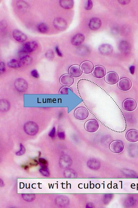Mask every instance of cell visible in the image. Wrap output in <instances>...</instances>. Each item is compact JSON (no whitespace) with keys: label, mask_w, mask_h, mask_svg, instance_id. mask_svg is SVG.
Returning a JSON list of instances; mask_svg holds the SVG:
<instances>
[{"label":"cell","mask_w":138,"mask_h":208,"mask_svg":"<svg viewBox=\"0 0 138 208\" xmlns=\"http://www.w3.org/2000/svg\"><path fill=\"white\" fill-rule=\"evenodd\" d=\"M38 43L36 41H33L26 43L20 49V54H26L34 51L38 48Z\"/></svg>","instance_id":"6da1fadb"},{"label":"cell","mask_w":138,"mask_h":208,"mask_svg":"<svg viewBox=\"0 0 138 208\" xmlns=\"http://www.w3.org/2000/svg\"><path fill=\"white\" fill-rule=\"evenodd\" d=\"M24 131L27 134L34 136L38 133L39 128L38 124L33 121H28L25 124L24 127Z\"/></svg>","instance_id":"7a4b0ae2"},{"label":"cell","mask_w":138,"mask_h":208,"mask_svg":"<svg viewBox=\"0 0 138 208\" xmlns=\"http://www.w3.org/2000/svg\"><path fill=\"white\" fill-rule=\"evenodd\" d=\"M110 151L114 153L119 154L124 151V146L121 141L115 140L110 143Z\"/></svg>","instance_id":"3957f363"},{"label":"cell","mask_w":138,"mask_h":208,"mask_svg":"<svg viewBox=\"0 0 138 208\" xmlns=\"http://www.w3.org/2000/svg\"><path fill=\"white\" fill-rule=\"evenodd\" d=\"M84 128L89 133H95L98 130L99 125L95 120L91 119L85 123Z\"/></svg>","instance_id":"277c9868"},{"label":"cell","mask_w":138,"mask_h":208,"mask_svg":"<svg viewBox=\"0 0 138 208\" xmlns=\"http://www.w3.org/2000/svg\"><path fill=\"white\" fill-rule=\"evenodd\" d=\"M123 107L124 110L128 112H133L137 108V102L134 99L131 98L127 99L124 101Z\"/></svg>","instance_id":"5b68a950"},{"label":"cell","mask_w":138,"mask_h":208,"mask_svg":"<svg viewBox=\"0 0 138 208\" xmlns=\"http://www.w3.org/2000/svg\"><path fill=\"white\" fill-rule=\"evenodd\" d=\"M89 115L88 110L86 108L82 107L78 108L74 112L76 118L81 121H83L87 119Z\"/></svg>","instance_id":"8992f818"},{"label":"cell","mask_w":138,"mask_h":208,"mask_svg":"<svg viewBox=\"0 0 138 208\" xmlns=\"http://www.w3.org/2000/svg\"><path fill=\"white\" fill-rule=\"evenodd\" d=\"M117 85L119 89L123 91H126L131 89L132 83L128 78H123L119 81Z\"/></svg>","instance_id":"52a82bcc"},{"label":"cell","mask_w":138,"mask_h":208,"mask_svg":"<svg viewBox=\"0 0 138 208\" xmlns=\"http://www.w3.org/2000/svg\"><path fill=\"white\" fill-rule=\"evenodd\" d=\"M119 76L117 74L114 72L108 73L105 75V80L108 84L114 85L118 82Z\"/></svg>","instance_id":"ba28073f"},{"label":"cell","mask_w":138,"mask_h":208,"mask_svg":"<svg viewBox=\"0 0 138 208\" xmlns=\"http://www.w3.org/2000/svg\"><path fill=\"white\" fill-rule=\"evenodd\" d=\"M53 24L55 28L60 31L65 29L68 26L67 22L62 18H55L53 22Z\"/></svg>","instance_id":"9c48e42d"},{"label":"cell","mask_w":138,"mask_h":208,"mask_svg":"<svg viewBox=\"0 0 138 208\" xmlns=\"http://www.w3.org/2000/svg\"><path fill=\"white\" fill-rule=\"evenodd\" d=\"M15 86L17 91L20 92H24L26 91L28 87V84L24 79L18 78L15 80Z\"/></svg>","instance_id":"30bf717a"},{"label":"cell","mask_w":138,"mask_h":208,"mask_svg":"<svg viewBox=\"0 0 138 208\" xmlns=\"http://www.w3.org/2000/svg\"><path fill=\"white\" fill-rule=\"evenodd\" d=\"M106 72V70L104 67L102 66L98 65L96 66L94 68L92 74L94 77L100 79L105 76Z\"/></svg>","instance_id":"8fae6325"},{"label":"cell","mask_w":138,"mask_h":208,"mask_svg":"<svg viewBox=\"0 0 138 208\" xmlns=\"http://www.w3.org/2000/svg\"><path fill=\"white\" fill-rule=\"evenodd\" d=\"M74 78L69 74H65L62 76L60 79V82L62 85L65 87H70L74 83Z\"/></svg>","instance_id":"7c38bea8"},{"label":"cell","mask_w":138,"mask_h":208,"mask_svg":"<svg viewBox=\"0 0 138 208\" xmlns=\"http://www.w3.org/2000/svg\"><path fill=\"white\" fill-rule=\"evenodd\" d=\"M69 73L71 76L74 77H79L82 75V71L79 65H73L69 69Z\"/></svg>","instance_id":"4fadbf2b"},{"label":"cell","mask_w":138,"mask_h":208,"mask_svg":"<svg viewBox=\"0 0 138 208\" xmlns=\"http://www.w3.org/2000/svg\"><path fill=\"white\" fill-rule=\"evenodd\" d=\"M126 138L130 142L135 143L138 141V131L132 129L128 131L126 134Z\"/></svg>","instance_id":"5bb4252c"},{"label":"cell","mask_w":138,"mask_h":208,"mask_svg":"<svg viewBox=\"0 0 138 208\" xmlns=\"http://www.w3.org/2000/svg\"><path fill=\"white\" fill-rule=\"evenodd\" d=\"M13 36L16 41L20 43L24 42L27 39L26 35L18 29H15L13 31Z\"/></svg>","instance_id":"9a60e30c"},{"label":"cell","mask_w":138,"mask_h":208,"mask_svg":"<svg viewBox=\"0 0 138 208\" xmlns=\"http://www.w3.org/2000/svg\"><path fill=\"white\" fill-rule=\"evenodd\" d=\"M81 68L82 72L85 74H89L93 72L94 69V65L92 62L86 61L82 62L81 64Z\"/></svg>","instance_id":"2e32d148"},{"label":"cell","mask_w":138,"mask_h":208,"mask_svg":"<svg viewBox=\"0 0 138 208\" xmlns=\"http://www.w3.org/2000/svg\"><path fill=\"white\" fill-rule=\"evenodd\" d=\"M102 25L101 20L98 18H92L89 24V28L93 30H96L100 28Z\"/></svg>","instance_id":"e0dca14e"},{"label":"cell","mask_w":138,"mask_h":208,"mask_svg":"<svg viewBox=\"0 0 138 208\" xmlns=\"http://www.w3.org/2000/svg\"><path fill=\"white\" fill-rule=\"evenodd\" d=\"M72 162L70 157L67 155L62 156L59 159V165L62 168H68Z\"/></svg>","instance_id":"ac0fdd59"},{"label":"cell","mask_w":138,"mask_h":208,"mask_svg":"<svg viewBox=\"0 0 138 208\" xmlns=\"http://www.w3.org/2000/svg\"><path fill=\"white\" fill-rule=\"evenodd\" d=\"M85 36L82 34L76 35L71 39V42L73 45L78 46L80 45L84 42Z\"/></svg>","instance_id":"d6986e66"},{"label":"cell","mask_w":138,"mask_h":208,"mask_svg":"<svg viewBox=\"0 0 138 208\" xmlns=\"http://www.w3.org/2000/svg\"><path fill=\"white\" fill-rule=\"evenodd\" d=\"M100 52L103 55H109L113 51V48L112 46L107 44H103L100 46L98 48Z\"/></svg>","instance_id":"ffe728a7"},{"label":"cell","mask_w":138,"mask_h":208,"mask_svg":"<svg viewBox=\"0 0 138 208\" xmlns=\"http://www.w3.org/2000/svg\"><path fill=\"white\" fill-rule=\"evenodd\" d=\"M59 4L62 8L70 9L73 8L74 3L72 0H61L59 1Z\"/></svg>","instance_id":"44dd1931"},{"label":"cell","mask_w":138,"mask_h":208,"mask_svg":"<svg viewBox=\"0 0 138 208\" xmlns=\"http://www.w3.org/2000/svg\"><path fill=\"white\" fill-rule=\"evenodd\" d=\"M68 199L65 196H58L55 200L56 204L60 206H63L67 204Z\"/></svg>","instance_id":"7402d4cb"},{"label":"cell","mask_w":138,"mask_h":208,"mask_svg":"<svg viewBox=\"0 0 138 208\" xmlns=\"http://www.w3.org/2000/svg\"><path fill=\"white\" fill-rule=\"evenodd\" d=\"M8 65L10 68H20L23 65L20 60L14 59L8 62Z\"/></svg>","instance_id":"603a6c76"},{"label":"cell","mask_w":138,"mask_h":208,"mask_svg":"<svg viewBox=\"0 0 138 208\" xmlns=\"http://www.w3.org/2000/svg\"><path fill=\"white\" fill-rule=\"evenodd\" d=\"M20 61L22 65H27L31 63L32 58L31 57L26 54H20Z\"/></svg>","instance_id":"cb8c5ba5"},{"label":"cell","mask_w":138,"mask_h":208,"mask_svg":"<svg viewBox=\"0 0 138 208\" xmlns=\"http://www.w3.org/2000/svg\"><path fill=\"white\" fill-rule=\"evenodd\" d=\"M48 27L47 24L44 23L39 24L37 26L38 30L41 33H45L48 30Z\"/></svg>","instance_id":"d4e9b609"},{"label":"cell","mask_w":138,"mask_h":208,"mask_svg":"<svg viewBox=\"0 0 138 208\" xmlns=\"http://www.w3.org/2000/svg\"><path fill=\"white\" fill-rule=\"evenodd\" d=\"M22 196L24 200L28 202L33 201L35 198L34 194H23Z\"/></svg>","instance_id":"484cf974"},{"label":"cell","mask_w":138,"mask_h":208,"mask_svg":"<svg viewBox=\"0 0 138 208\" xmlns=\"http://www.w3.org/2000/svg\"><path fill=\"white\" fill-rule=\"evenodd\" d=\"M40 172L41 174L45 177H49L50 173L48 167L41 168L40 169Z\"/></svg>","instance_id":"4316f807"},{"label":"cell","mask_w":138,"mask_h":208,"mask_svg":"<svg viewBox=\"0 0 138 208\" xmlns=\"http://www.w3.org/2000/svg\"><path fill=\"white\" fill-rule=\"evenodd\" d=\"M75 172L72 170L67 169L64 172V175L67 178H71L75 176Z\"/></svg>","instance_id":"83f0119b"},{"label":"cell","mask_w":138,"mask_h":208,"mask_svg":"<svg viewBox=\"0 0 138 208\" xmlns=\"http://www.w3.org/2000/svg\"><path fill=\"white\" fill-rule=\"evenodd\" d=\"M89 161V162H88V163H89V165H88V166L90 168L92 169H95V168H98V166L100 165V164L98 165L99 163L97 161L93 160L94 164L92 163L90 161Z\"/></svg>","instance_id":"f1b7e54d"},{"label":"cell","mask_w":138,"mask_h":208,"mask_svg":"<svg viewBox=\"0 0 138 208\" xmlns=\"http://www.w3.org/2000/svg\"><path fill=\"white\" fill-rule=\"evenodd\" d=\"M45 56L48 60H53L54 57V52L52 50H48L46 53Z\"/></svg>","instance_id":"f546056e"},{"label":"cell","mask_w":138,"mask_h":208,"mask_svg":"<svg viewBox=\"0 0 138 208\" xmlns=\"http://www.w3.org/2000/svg\"><path fill=\"white\" fill-rule=\"evenodd\" d=\"M20 150L16 153V154L17 156H21L24 154L26 152V149L21 143L20 144Z\"/></svg>","instance_id":"4dcf8cb0"},{"label":"cell","mask_w":138,"mask_h":208,"mask_svg":"<svg viewBox=\"0 0 138 208\" xmlns=\"http://www.w3.org/2000/svg\"><path fill=\"white\" fill-rule=\"evenodd\" d=\"M39 163L41 168L48 167V162L46 159L43 158L39 159Z\"/></svg>","instance_id":"1f68e13d"},{"label":"cell","mask_w":138,"mask_h":208,"mask_svg":"<svg viewBox=\"0 0 138 208\" xmlns=\"http://www.w3.org/2000/svg\"><path fill=\"white\" fill-rule=\"evenodd\" d=\"M70 90L73 92V90L70 87H65L62 88L60 91L59 93L61 94H68V90Z\"/></svg>","instance_id":"d6a6232c"},{"label":"cell","mask_w":138,"mask_h":208,"mask_svg":"<svg viewBox=\"0 0 138 208\" xmlns=\"http://www.w3.org/2000/svg\"><path fill=\"white\" fill-rule=\"evenodd\" d=\"M4 106H1V110L3 111H7L9 110L10 107V105L8 101L4 100Z\"/></svg>","instance_id":"836d02e7"},{"label":"cell","mask_w":138,"mask_h":208,"mask_svg":"<svg viewBox=\"0 0 138 208\" xmlns=\"http://www.w3.org/2000/svg\"><path fill=\"white\" fill-rule=\"evenodd\" d=\"M92 1H90V0L89 1H87L86 3L85 6V9L87 10H90L92 8Z\"/></svg>","instance_id":"e575fe53"},{"label":"cell","mask_w":138,"mask_h":208,"mask_svg":"<svg viewBox=\"0 0 138 208\" xmlns=\"http://www.w3.org/2000/svg\"><path fill=\"white\" fill-rule=\"evenodd\" d=\"M0 65V72L2 74L4 73L5 71V65L4 62H1Z\"/></svg>","instance_id":"d590c367"},{"label":"cell","mask_w":138,"mask_h":208,"mask_svg":"<svg viewBox=\"0 0 138 208\" xmlns=\"http://www.w3.org/2000/svg\"><path fill=\"white\" fill-rule=\"evenodd\" d=\"M31 74L32 76L36 78H39V76H40L38 71L36 70V69H34V70L31 71Z\"/></svg>","instance_id":"8d00e7d4"},{"label":"cell","mask_w":138,"mask_h":208,"mask_svg":"<svg viewBox=\"0 0 138 208\" xmlns=\"http://www.w3.org/2000/svg\"><path fill=\"white\" fill-rule=\"evenodd\" d=\"M55 134H56V128H55V127H54L50 132L49 134V136L50 137L54 138L55 137Z\"/></svg>","instance_id":"74e56055"},{"label":"cell","mask_w":138,"mask_h":208,"mask_svg":"<svg viewBox=\"0 0 138 208\" xmlns=\"http://www.w3.org/2000/svg\"><path fill=\"white\" fill-rule=\"evenodd\" d=\"M57 135L59 138L61 140H64L65 138V134L64 132L58 133Z\"/></svg>","instance_id":"f35d334b"},{"label":"cell","mask_w":138,"mask_h":208,"mask_svg":"<svg viewBox=\"0 0 138 208\" xmlns=\"http://www.w3.org/2000/svg\"><path fill=\"white\" fill-rule=\"evenodd\" d=\"M55 51L57 53V55H58L59 57H62V52H61L58 46H56L55 48Z\"/></svg>","instance_id":"ab89813d"},{"label":"cell","mask_w":138,"mask_h":208,"mask_svg":"<svg viewBox=\"0 0 138 208\" xmlns=\"http://www.w3.org/2000/svg\"><path fill=\"white\" fill-rule=\"evenodd\" d=\"M0 182H1V187H3L4 186V184L3 182V180H2L1 179V180H0Z\"/></svg>","instance_id":"60d3db41"}]
</instances>
